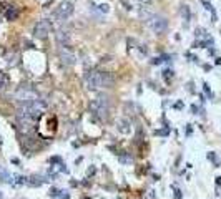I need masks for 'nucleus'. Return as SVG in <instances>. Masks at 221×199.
Returning <instances> with one entry per match:
<instances>
[{"instance_id": "23", "label": "nucleus", "mask_w": 221, "mask_h": 199, "mask_svg": "<svg viewBox=\"0 0 221 199\" xmlns=\"http://www.w3.org/2000/svg\"><path fill=\"white\" fill-rule=\"evenodd\" d=\"M96 7H98V10H100V12H103V13H108L110 12V7L106 4H100V5H96Z\"/></svg>"}, {"instance_id": "7", "label": "nucleus", "mask_w": 221, "mask_h": 199, "mask_svg": "<svg viewBox=\"0 0 221 199\" xmlns=\"http://www.w3.org/2000/svg\"><path fill=\"white\" fill-rule=\"evenodd\" d=\"M57 53H58V60L65 67H73L77 63V56L73 53V50L70 48V45H58Z\"/></svg>"}, {"instance_id": "29", "label": "nucleus", "mask_w": 221, "mask_h": 199, "mask_svg": "<svg viewBox=\"0 0 221 199\" xmlns=\"http://www.w3.org/2000/svg\"><path fill=\"white\" fill-rule=\"evenodd\" d=\"M208 53H209V55H214V53H216V50H214V48H209Z\"/></svg>"}, {"instance_id": "27", "label": "nucleus", "mask_w": 221, "mask_h": 199, "mask_svg": "<svg viewBox=\"0 0 221 199\" xmlns=\"http://www.w3.org/2000/svg\"><path fill=\"white\" fill-rule=\"evenodd\" d=\"M138 2H140L141 5H150L151 2H153V0H138Z\"/></svg>"}, {"instance_id": "8", "label": "nucleus", "mask_w": 221, "mask_h": 199, "mask_svg": "<svg viewBox=\"0 0 221 199\" xmlns=\"http://www.w3.org/2000/svg\"><path fill=\"white\" fill-rule=\"evenodd\" d=\"M52 32V22L50 20H38L34 25V37L38 40H45Z\"/></svg>"}, {"instance_id": "12", "label": "nucleus", "mask_w": 221, "mask_h": 199, "mask_svg": "<svg viewBox=\"0 0 221 199\" xmlns=\"http://www.w3.org/2000/svg\"><path fill=\"white\" fill-rule=\"evenodd\" d=\"M18 60H20V55H18L17 51H12V53H9V55H7V63L12 65V67L18 65Z\"/></svg>"}, {"instance_id": "25", "label": "nucleus", "mask_w": 221, "mask_h": 199, "mask_svg": "<svg viewBox=\"0 0 221 199\" xmlns=\"http://www.w3.org/2000/svg\"><path fill=\"white\" fill-rule=\"evenodd\" d=\"M23 45H27L25 48H34V43H32V42H28V40H25V42H23Z\"/></svg>"}, {"instance_id": "9", "label": "nucleus", "mask_w": 221, "mask_h": 199, "mask_svg": "<svg viewBox=\"0 0 221 199\" xmlns=\"http://www.w3.org/2000/svg\"><path fill=\"white\" fill-rule=\"evenodd\" d=\"M55 40H57L58 45H70V42H71L70 30H67V28L57 30V33H55Z\"/></svg>"}, {"instance_id": "26", "label": "nucleus", "mask_w": 221, "mask_h": 199, "mask_svg": "<svg viewBox=\"0 0 221 199\" xmlns=\"http://www.w3.org/2000/svg\"><path fill=\"white\" fill-rule=\"evenodd\" d=\"M140 50H141V53H148V48H146V45H140Z\"/></svg>"}, {"instance_id": "24", "label": "nucleus", "mask_w": 221, "mask_h": 199, "mask_svg": "<svg viewBox=\"0 0 221 199\" xmlns=\"http://www.w3.org/2000/svg\"><path fill=\"white\" fill-rule=\"evenodd\" d=\"M175 199H181V191L178 187H175Z\"/></svg>"}, {"instance_id": "22", "label": "nucleus", "mask_w": 221, "mask_h": 199, "mask_svg": "<svg viewBox=\"0 0 221 199\" xmlns=\"http://www.w3.org/2000/svg\"><path fill=\"white\" fill-rule=\"evenodd\" d=\"M203 90H204V93L208 95L209 100H213V96H214V95L211 93V90H209V85H208V83H203Z\"/></svg>"}, {"instance_id": "17", "label": "nucleus", "mask_w": 221, "mask_h": 199, "mask_svg": "<svg viewBox=\"0 0 221 199\" xmlns=\"http://www.w3.org/2000/svg\"><path fill=\"white\" fill-rule=\"evenodd\" d=\"M208 159H209V161H213V164L216 166V168H218V166L221 164L220 158H218V156H216V154H214V153H213V151H209V153H208Z\"/></svg>"}, {"instance_id": "5", "label": "nucleus", "mask_w": 221, "mask_h": 199, "mask_svg": "<svg viewBox=\"0 0 221 199\" xmlns=\"http://www.w3.org/2000/svg\"><path fill=\"white\" fill-rule=\"evenodd\" d=\"M38 91L34 90L32 86H20V88L15 91V100H17L20 105H25V103H32L35 100H38Z\"/></svg>"}, {"instance_id": "11", "label": "nucleus", "mask_w": 221, "mask_h": 199, "mask_svg": "<svg viewBox=\"0 0 221 199\" xmlns=\"http://www.w3.org/2000/svg\"><path fill=\"white\" fill-rule=\"evenodd\" d=\"M179 13H181V17H183V20L186 22V23L191 20V10H190V7H188V5H181Z\"/></svg>"}, {"instance_id": "10", "label": "nucleus", "mask_w": 221, "mask_h": 199, "mask_svg": "<svg viewBox=\"0 0 221 199\" xmlns=\"http://www.w3.org/2000/svg\"><path fill=\"white\" fill-rule=\"evenodd\" d=\"M18 15H20V12H18V9L13 7V5H9V9L5 10V20H9V22L17 20Z\"/></svg>"}, {"instance_id": "20", "label": "nucleus", "mask_w": 221, "mask_h": 199, "mask_svg": "<svg viewBox=\"0 0 221 199\" xmlns=\"http://www.w3.org/2000/svg\"><path fill=\"white\" fill-rule=\"evenodd\" d=\"M118 159H120L121 163H125V164H131V163H133V158L126 156V154H120V156H118Z\"/></svg>"}, {"instance_id": "4", "label": "nucleus", "mask_w": 221, "mask_h": 199, "mask_svg": "<svg viewBox=\"0 0 221 199\" xmlns=\"http://www.w3.org/2000/svg\"><path fill=\"white\" fill-rule=\"evenodd\" d=\"M146 28H150L153 33L160 35V33H165L168 28V20L166 17H163V15H156V13H153L148 20L145 22Z\"/></svg>"}, {"instance_id": "35", "label": "nucleus", "mask_w": 221, "mask_h": 199, "mask_svg": "<svg viewBox=\"0 0 221 199\" xmlns=\"http://www.w3.org/2000/svg\"><path fill=\"white\" fill-rule=\"evenodd\" d=\"M216 65H221V58H216Z\"/></svg>"}, {"instance_id": "6", "label": "nucleus", "mask_w": 221, "mask_h": 199, "mask_svg": "<svg viewBox=\"0 0 221 199\" xmlns=\"http://www.w3.org/2000/svg\"><path fill=\"white\" fill-rule=\"evenodd\" d=\"M73 12H75V5H73V2H71V0H63L62 4L53 10L52 17H53L55 20H58V22H63V20H67Z\"/></svg>"}, {"instance_id": "15", "label": "nucleus", "mask_w": 221, "mask_h": 199, "mask_svg": "<svg viewBox=\"0 0 221 199\" xmlns=\"http://www.w3.org/2000/svg\"><path fill=\"white\" fill-rule=\"evenodd\" d=\"M128 121H126V119H120V121H118V130H120L121 133H130V128H128Z\"/></svg>"}, {"instance_id": "14", "label": "nucleus", "mask_w": 221, "mask_h": 199, "mask_svg": "<svg viewBox=\"0 0 221 199\" xmlns=\"http://www.w3.org/2000/svg\"><path fill=\"white\" fill-rule=\"evenodd\" d=\"M7 86H9V76L5 75L4 72H0V91L7 90Z\"/></svg>"}, {"instance_id": "13", "label": "nucleus", "mask_w": 221, "mask_h": 199, "mask_svg": "<svg viewBox=\"0 0 221 199\" xmlns=\"http://www.w3.org/2000/svg\"><path fill=\"white\" fill-rule=\"evenodd\" d=\"M0 179H2L4 182H9V184H13V182H15V179H13L12 174H9L4 169H0Z\"/></svg>"}, {"instance_id": "28", "label": "nucleus", "mask_w": 221, "mask_h": 199, "mask_svg": "<svg viewBox=\"0 0 221 199\" xmlns=\"http://www.w3.org/2000/svg\"><path fill=\"white\" fill-rule=\"evenodd\" d=\"M175 108H178V110H179V108H183V103H181V101H178V103L175 105Z\"/></svg>"}, {"instance_id": "31", "label": "nucleus", "mask_w": 221, "mask_h": 199, "mask_svg": "<svg viewBox=\"0 0 221 199\" xmlns=\"http://www.w3.org/2000/svg\"><path fill=\"white\" fill-rule=\"evenodd\" d=\"M38 2H40V4H42V5H47V4H48V2H50V0H38Z\"/></svg>"}, {"instance_id": "3", "label": "nucleus", "mask_w": 221, "mask_h": 199, "mask_svg": "<svg viewBox=\"0 0 221 199\" xmlns=\"http://www.w3.org/2000/svg\"><path fill=\"white\" fill-rule=\"evenodd\" d=\"M90 111L98 119H106L108 118V113H110V98L105 96V95L96 96L90 103Z\"/></svg>"}, {"instance_id": "30", "label": "nucleus", "mask_w": 221, "mask_h": 199, "mask_svg": "<svg viewBox=\"0 0 221 199\" xmlns=\"http://www.w3.org/2000/svg\"><path fill=\"white\" fill-rule=\"evenodd\" d=\"M191 111H193V113H196V111H198V106L193 105V106H191Z\"/></svg>"}, {"instance_id": "18", "label": "nucleus", "mask_w": 221, "mask_h": 199, "mask_svg": "<svg viewBox=\"0 0 221 199\" xmlns=\"http://www.w3.org/2000/svg\"><path fill=\"white\" fill-rule=\"evenodd\" d=\"M168 60H170V55H161V56L153 58V60H151V63H153V65H160V63H163V62H168Z\"/></svg>"}, {"instance_id": "33", "label": "nucleus", "mask_w": 221, "mask_h": 199, "mask_svg": "<svg viewBox=\"0 0 221 199\" xmlns=\"http://www.w3.org/2000/svg\"><path fill=\"white\" fill-rule=\"evenodd\" d=\"M216 184H218V186H221V176H218V178H216Z\"/></svg>"}, {"instance_id": "2", "label": "nucleus", "mask_w": 221, "mask_h": 199, "mask_svg": "<svg viewBox=\"0 0 221 199\" xmlns=\"http://www.w3.org/2000/svg\"><path fill=\"white\" fill-rule=\"evenodd\" d=\"M85 83L90 90H101L113 86V76L106 72H88L85 75Z\"/></svg>"}, {"instance_id": "32", "label": "nucleus", "mask_w": 221, "mask_h": 199, "mask_svg": "<svg viewBox=\"0 0 221 199\" xmlns=\"http://www.w3.org/2000/svg\"><path fill=\"white\" fill-rule=\"evenodd\" d=\"M186 135H191V126L188 124V128H186Z\"/></svg>"}, {"instance_id": "16", "label": "nucleus", "mask_w": 221, "mask_h": 199, "mask_svg": "<svg viewBox=\"0 0 221 199\" xmlns=\"http://www.w3.org/2000/svg\"><path fill=\"white\" fill-rule=\"evenodd\" d=\"M151 15H153V12H150V10H148V9H145V7H143V9L140 10V18H141L143 22H146L148 18L151 17Z\"/></svg>"}, {"instance_id": "21", "label": "nucleus", "mask_w": 221, "mask_h": 199, "mask_svg": "<svg viewBox=\"0 0 221 199\" xmlns=\"http://www.w3.org/2000/svg\"><path fill=\"white\" fill-rule=\"evenodd\" d=\"M173 76H175V72H173V70H165V72H163V78L166 81H170V78H173Z\"/></svg>"}, {"instance_id": "36", "label": "nucleus", "mask_w": 221, "mask_h": 199, "mask_svg": "<svg viewBox=\"0 0 221 199\" xmlns=\"http://www.w3.org/2000/svg\"><path fill=\"white\" fill-rule=\"evenodd\" d=\"M0 199H2V194H0Z\"/></svg>"}, {"instance_id": "34", "label": "nucleus", "mask_w": 221, "mask_h": 199, "mask_svg": "<svg viewBox=\"0 0 221 199\" xmlns=\"http://www.w3.org/2000/svg\"><path fill=\"white\" fill-rule=\"evenodd\" d=\"M203 68H204V70H206V72H209V70H211V65H204Z\"/></svg>"}, {"instance_id": "1", "label": "nucleus", "mask_w": 221, "mask_h": 199, "mask_svg": "<svg viewBox=\"0 0 221 199\" xmlns=\"http://www.w3.org/2000/svg\"><path fill=\"white\" fill-rule=\"evenodd\" d=\"M45 110H47V103L38 98V100H35V101H32V103L22 105L20 108H18L17 118H18L22 126H30L34 121H37V119L42 116V113Z\"/></svg>"}, {"instance_id": "19", "label": "nucleus", "mask_w": 221, "mask_h": 199, "mask_svg": "<svg viewBox=\"0 0 221 199\" xmlns=\"http://www.w3.org/2000/svg\"><path fill=\"white\" fill-rule=\"evenodd\" d=\"M195 35H196L198 38H208V37H209V35L206 33V30H204V28H201V27H200V28H196V30H195Z\"/></svg>"}]
</instances>
